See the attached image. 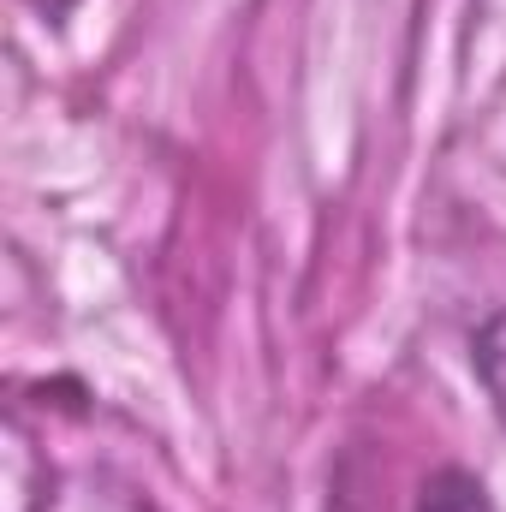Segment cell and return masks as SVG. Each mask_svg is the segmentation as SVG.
<instances>
[{
	"mask_svg": "<svg viewBox=\"0 0 506 512\" xmlns=\"http://www.w3.org/2000/svg\"><path fill=\"white\" fill-rule=\"evenodd\" d=\"M417 512H495V501H489V489H483L471 471H435V477L423 483Z\"/></svg>",
	"mask_w": 506,
	"mask_h": 512,
	"instance_id": "obj_1",
	"label": "cell"
}]
</instances>
